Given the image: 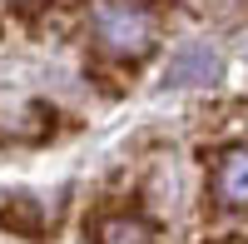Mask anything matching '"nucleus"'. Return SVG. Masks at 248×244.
Instances as JSON below:
<instances>
[{"label": "nucleus", "instance_id": "nucleus-1", "mask_svg": "<svg viewBox=\"0 0 248 244\" xmlns=\"http://www.w3.org/2000/svg\"><path fill=\"white\" fill-rule=\"evenodd\" d=\"M94 40L119 60H139L154 50V5L149 0H99Z\"/></svg>", "mask_w": 248, "mask_h": 244}, {"label": "nucleus", "instance_id": "nucleus-3", "mask_svg": "<svg viewBox=\"0 0 248 244\" xmlns=\"http://www.w3.org/2000/svg\"><path fill=\"white\" fill-rule=\"evenodd\" d=\"M214 75H218V55L209 45H184L169 60V70H164L169 85H203V80H214Z\"/></svg>", "mask_w": 248, "mask_h": 244}, {"label": "nucleus", "instance_id": "nucleus-4", "mask_svg": "<svg viewBox=\"0 0 248 244\" xmlns=\"http://www.w3.org/2000/svg\"><path fill=\"white\" fill-rule=\"evenodd\" d=\"M94 244H159V234L139 214H109L94 225Z\"/></svg>", "mask_w": 248, "mask_h": 244}, {"label": "nucleus", "instance_id": "nucleus-2", "mask_svg": "<svg viewBox=\"0 0 248 244\" xmlns=\"http://www.w3.org/2000/svg\"><path fill=\"white\" fill-rule=\"evenodd\" d=\"M214 199L223 209H248V145H229L214 165Z\"/></svg>", "mask_w": 248, "mask_h": 244}, {"label": "nucleus", "instance_id": "nucleus-5", "mask_svg": "<svg viewBox=\"0 0 248 244\" xmlns=\"http://www.w3.org/2000/svg\"><path fill=\"white\" fill-rule=\"evenodd\" d=\"M0 225L5 229H20V234H40V205L25 194H0Z\"/></svg>", "mask_w": 248, "mask_h": 244}]
</instances>
